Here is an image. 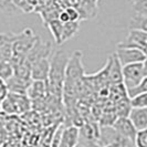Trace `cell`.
<instances>
[{
    "label": "cell",
    "instance_id": "1",
    "mask_svg": "<svg viewBox=\"0 0 147 147\" xmlns=\"http://www.w3.org/2000/svg\"><path fill=\"white\" fill-rule=\"evenodd\" d=\"M70 57L63 50L57 51L50 60V72L48 78V91L49 95L57 100H62L63 83L65 80L66 66Z\"/></svg>",
    "mask_w": 147,
    "mask_h": 147
},
{
    "label": "cell",
    "instance_id": "2",
    "mask_svg": "<svg viewBox=\"0 0 147 147\" xmlns=\"http://www.w3.org/2000/svg\"><path fill=\"white\" fill-rule=\"evenodd\" d=\"M32 102L26 94L8 92L0 103V109L6 114H21L30 110Z\"/></svg>",
    "mask_w": 147,
    "mask_h": 147
},
{
    "label": "cell",
    "instance_id": "3",
    "mask_svg": "<svg viewBox=\"0 0 147 147\" xmlns=\"http://www.w3.org/2000/svg\"><path fill=\"white\" fill-rule=\"evenodd\" d=\"M38 36L34 34L33 30L24 29L20 33H16L15 40L12 42V57L26 58V55L33 48L38 40Z\"/></svg>",
    "mask_w": 147,
    "mask_h": 147
},
{
    "label": "cell",
    "instance_id": "4",
    "mask_svg": "<svg viewBox=\"0 0 147 147\" xmlns=\"http://www.w3.org/2000/svg\"><path fill=\"white\" fill-rule=\"evenodd\" d=\"M82 54L81 51H74V53L70 57L69 63L66 66L65 72V80L72 81L74 83H81L83 79L85 78V70L82 62Z\"/></svg>",
    "mask_w": 147,
    "mask_h": 147
},
{
    "label": "cell",
    "instance_id": "5",
    "mask_svg": "<svg viewBox=\"0 0 147 147\" xmlns=\"http://www.w3.org/2000/svg\"><path fill=\"white\" fill-rule=\"evenodd\" d=\"M123 73V84L126 90H129L140 84V82L145 76L143 63H133L127 64L122 67Z\"/></svg>",
    "mask_w": 147,
    "mask_h": 147
},
{
    "label": "cell",
    "instance_id": "6",
    "mask_svg": "<svg viewBox=\"0 0 147 147\" xmlns=\"http://www.w3.org/2000/svg\"><path fill=\"white\" fill-rule=\"evenodd\" d=\"M115 55L117 57L118 61L123 66L127 64H133V63H143L146 60V55L144 54V52L136 48L117 47Z\"/></svg>",
    "mask_w": 147,
    "mask_h": 147
},
{
    "label": "cell",
    "instance_id": "7",
    "mask_svg": "<svg viewBox=\"0 0 147 147\" xmlns=\"http://www.w3.org/2000/svg\"><path fill=\"white\" fill-rule=\"evenodd\" d=\"M51 43L50 42H42L40 38H38L33 48L30 50V52L26 55V60L30 65H32L34 62H37L41 59L49 58L51 53Z\"/></svg>",
    "mask_w": 147,
    "mask_h": 147
},
{
    "label": "cell",
    "instance_id": "8",
    "mask_svg": "<svg viewBox=\"0 0 147 147\" xmlns=\"http://www.w3.org/2000/svg\"><path fill=\"white\" fill-rule=\"evenodd\" d=\"M112 126L119 135H122L123 137L129 140L135 144L136 135L138 131L136 129V127L134 126L129 117H117Z\"/></svg>",
    "mask_w": 147,
    "mask_h": 147
},
{
    "label": "cell",
    "instance_id": "9",
    "mask_svg": "<svg viewBox=\"0 0 147 147\" xmlns=\"http://www.w3.org/2000/svg\"><path fill=\"white\" fill-rule=\"evenodd\" d=\"M106 72H107V80L113 84H121L123 83V73H122V64L118 61L115 53L111 55L106 64Z\"/></svg>",
    "mask_w": 147,
    "mask_h": 147
},
{
    "label": "cell",
    "instance_id": "10",
    "mask_svg": "<svg viewBox=\"0 0 147 147\" xmlns=\"http://www.w3.org/2000/svg\"><path fill=\"white\" fill-rule=\"evenodd\" d=\"M50 72L49 59H41L31 65V80L32 81H48Z\"/></svg>",
    "mask_w": 147,
    "mask_h": 147
},
{
    "label": "cell",
    "instance_id": "11",
    "mask_svg": "<svg viewBox=\"0 0 147 147\" xmlns=\"http://www.w3.org/2000/svg\"><path fill=\"white\" fill-rule=\"evenodd\" d=\"M80 140V128L76 126H65L59 147H75Z\"/></svg>",
    "mask_w": 147,
    "mask_h": 147
},
{
    "label": "cell",
    "instance_id": "12",
    "mask_svg": "<svg viewBox=\"0 0 147 147\" xmlns=\"http://www.w3.org/2000/svg\"><path fill=\"white\" fill-rule=\"evenodd\" d=\"M27 95L31 101H39L44 96H48L49 91L47 81H31V84L27 91Z\"/></svg>",
    "mask_w": 147,
    "mask_h": 147
},
{
    "label": "cell",
    "instance_id": "13",
    "mask_svg": "<svg viewBox=\"0 0 147 147\" xmlns=\"http://www.w3.org/2000/svg\"><path fill=\"white\" fill-rule=\"evenodd\" d=\"M31 81L32 80H24V79H20V78L13 75L5 84H6L8 92L17 93V94H26L27 95V91H28L30 84H31Z\"/></svg>",
    "mask_w": 147,
    "mask_h": 147
},
{
    "label": "cell",
    "instance_id": "14",
    "mask_svg": "<svg viewBox=\"0 0 147 147\" xmlns=\"http://www.w3.org/2000/svg\"><path fill=\"white\" fill-rule=\"evenodd\" d=\"M128 117L137 131L147 129V107H140V109L132 107Z\"/></svg>",
    "mask_w": 147,
    "mask_h": 147
},
{
    "label": "cell",
    "instance_id": "15",
    "mask_svg": "<svg viewBox=\"0 0 147 147\" xmlns=\"http://www.w3.org/2000/svg\"><path fill=\"white\" fill-rule=\"evenodd\" d=\"M80 29V23L79 22H66L63 23V29H62V37H61V43L63 44L65 41L73 38Z\"/></svg>",
    "mask_w": 147,
    "mask_h": 147
},
{
    "label": "cell",
    "instance_id": "16",
    "mask_svg": "<svg viewBox=\"0 0 147 147\" xmlns=\"http://www.w3.org/2000/svg\"><path fill=\"white\" fill-rule=\"evenodd\" d=\"M15 75V67L10 60H0V80L6 82Z\"/></svg>",
    "mask_w": 147,
    "mask_h": 147
},
{
    "label": "cell",
    "instance_id": "17",
    "mask_svg": "<svg viewBox=\"0 0 147 147\" xmlns=\"http://www.w3.org/2000/svg\"><path fill=\"white\" fill-rule=\"evenodd\" d=\"M115 112H116V115L117 117H128L131 110H132V105H131V101H129V97H125V98H122L117 102H115Z\"/></svg>",
    "mask_w": 147,
    "mask_h": 147
},
{
    "label": "cell",
    "instance_id": "18",
    "mask_svg": "<svg viewBox=\"0 0 147 147\" xmlns=\"http://www.w3.org/2000/svg\"><path fill=\"white\" fill-rule=\"evenodd\" d=\"M47 27L49 28L52 37L54 38V40H55V42L58 44H62L61 43V37H62L63 23L60 21L59 19H53V20L47 23Z\"/></svg>",
    "mask_w": 147,
    "mask_h": 147
},
{
    "label": "cell",
    "instance_id": "19",
    "mask_svg": "<svg viewBox=\"0 0 147 147\" xmlns=\"http://www.w3.org/2000/svg\"><path fill=\"white\" fill-rule=\"evenodd\" d=\"M129 30H137L147 33V17L134 16L129 21Z\"/></svg>",
    "mask_w": 147,
    "mask_h": 147
},
{
    "label": "cell",
    "instance_id": "20",
    "mask_svg": "<svg viewBox=\"0 0 147 147\" xmlns=\"http://www.w3.org/2000/svg\"><path fill=\"white\" fill-rule=\"evenodd\" d=\"M144 93H147V75L143 78V80L140 82V84L137 86L127 90V95L129 98L136 95H140V94H144Z\"/></svg>",
    "mask_w": 147,
    "mask_h": 147
},
{
    "label": "cell",
    "instance_id": "21",
    "mask_svg": "<svg viewBox=\"0 0 147 147\" xmlns=\"http://www.w3.org/2000/svg\"><path fill=\"white\" fill-rule=\"evenodd\" d=\"M131 3L136 15L147 17V0H132Z\"/></svg>",
    "mask_w": 147,
    "mask_h": 147
},
{
    "label": "cell",
    "instance_id": "22",
    "mask_svg": "<svg viewBox=\"0 0 147 147\" xmlns=\"http://www.w3.org/2000/svg\"><path fill=\"white\" fill-rule=\"evenodd\" d=\"M12 3L15 8L20 9L21 11L26 12V13H29L31 11H33L34 6L32 5V2L30 0H12Z\"/></svg>",
    "mask_w": 147,
    "mask_h": 147
},
{
    "label": "cell",
    "instance_id": "23",
    "mask_svg": "<svg viewBox=\"0 0 147 147\" xmlns=\"http://www.w3.org/2000/svg\"><path fill=\"white\" fill-rule=\"evenodd\" d=\"M131 105L133 109H140V107H147V93L140 94L129 98Z\"/></svg>",
    "mask_w": 147,
    "mask_h": 147
},
{
    "label": "cell",
    "instance_id": "24",
    "mask_svg": "<svg viewBox=\"0 0 147 147\" xmlns=\"http://www.w3.org/2000/svg\"><path fill=\"white\" fill-rule=\"evenodd\" d=\"M135 147H147V129L137 132L135 140Z\"/></svg>",
    "mask_w": 147,
    "mask_h": 147
},
{
    "label": "cell",
    "instance_id": "25",
    "mask_svg": "<svg viewBox=\"0 0 147 147\" xmlns=\"http://www.w3.org/2000/svg\"><path fill=\"white\" fill-rule=\"evenodd\" d=\"M65 11L69 15V18H70V21L72 22H79L80 19H81V15H80V10L76 9L74 7H69L65 8Z\"/></svg>",
    "mask_w": 147,
    "mask_h": 147
},
{
    "label": "cell",
    "instance_id": "26",
    "mask_svg": "<svg viewBox=\"0 0 147 147\" xmlns=\"http://www.w3.org/2000/svg\"><path fill=\"white\" fill-rule=\"evenodd\" d=\"M65 126L61 125L59 126V128L55 131L53 137H52L51 140V147H59L60 146V142H61V137H62V133H63V129H64Z\"/></svg>",
    "mask_w": 147,
    "mask_h": 147
},
{
    "label": "cell",
    "instance_id": "27",
    "mask_svg": "<svg viewBox=\"0 0 147 147\" xmlns=\"http://www.w3.org/2000/svg\"><path fill=\"white\" fill-rule=\"evenodd\" d=\"M0 10L2 11H15L16 8L12 0H0Z\"/></svg>",
    "mask_w": 147,
    "mask_h": 147
},
{
    "label": "cell",
    "instance_id": "28",
    "mask_svg": "<svg viewBox=\"0 0 147 147\" xmlns=\"http://www.w3.org/2000/svg\"><path fill=\"white\" fill-rule=\"evenodd\" d=\"M75 147H101V146L98 144H96V143H92V142H88V140H84L80 138L78 145Z\"/></svg>",
    "mask_w": 147,
    "mask_h": 147
},
{
    "label": "cell",
    "instance_id": "29",
    "mask_svg": "<svg viewBox=\"0 0 147 147\" xmlns=\"http://www.w3.org/2000/svg\"><path fill=\"white\" fill-rule=\"evenodd\" d=\"M143 65H144V72H145V75H147V58H146V60L143 62Z\"/></svg>",
    "mask_w": 147,
    "mask_h": 147
},
{
    "label": "cell",
    "instance_id": "30",
    "mask_svg": "<svg viewBox=\"0 0 147 147\" xmlns=\"http://www.w3.org/2000/svg\"><path fill=\"white\" fill-rule=\"evenodd\" d=\"M102 147H119L117 144H115V143H112V144H107V145H104Z\"/></svg>",
    "mask_w": 147,
    "mask_h": 147
},
{
    "label": "cell",
    "instance_id": "31",
    "mask_svg": "<svg viewBox=\"0 0 147 147\" xmlns=\"http://www.w3.org/2000/svg\"><path fill=\"white\" fill-rule=\"evenodd\" d=\"M126 1H127V2H132V0H126Z\"/></svg>",
    "mask_w": 147,
    "mask_h": 147
}]
</instances>
